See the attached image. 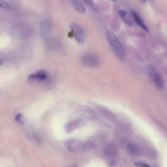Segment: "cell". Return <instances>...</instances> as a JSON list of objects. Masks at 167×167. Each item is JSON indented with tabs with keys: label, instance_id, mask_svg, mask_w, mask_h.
I'll return each mask as SVG.
<instances>
[{
	"label": "cell",
	"instance_id": "1",
	"mask_svg": "<svg viewBox=\"0 0 167 167\" xmlns=\"http://www.w3.org/2000/svg\"><path fill=\"white\" fill-rule=\"evenodd\" d=\"M107 37L114 54L120 60L123 61L125 58V52L119 39L113 32L110 31H107Z\"/></svg>",
	"mask_w": 167,
	"mask_h": 167
},
{
	"label": "cell",
	"instance_id": "2",
	"mask_svg": "<svg viewBox=\"0 0 167 167\" xmlns=\"http://www.w3.org/2000/svg\"><path fill=\"white\" fill-rule=\"evenodd\" d=\"M65 147L71 152L81 154L87 151L90 146L88 143L84 141L77 140V139H70L66 141Z\"/></svg>",
	"mask_w": 167,
	"mask_h": 167
},
{
	"label": "cell",
	"instance_id": "3",
	"mask_svg": "<svg viewBox=\"0 0 167 167\" xmlns=\"http://www.w3.org/2000/svg\"><path fill=\"white\" fill-rule=\"evenodd\" d=\"M104 157L108 160L109 163L115 164V159L118 155V149L114 143H110L104 151Z\"/></svg>",
	"mask_w": 167,
	"mask_h": 167
},
{
	"label": "cell",
	"instance_id": "4",
	"mask_svg": "<svg viewBox=\"0 0 167 167\" xmlns=\"http://www.w3.org/2000/svg\"><path fill=\"white\" fill-rule=\"evenodd\" d=\"M81 61L83 65L88 68H95L99 65V58L95 55L92 54L84 55Z\"/></svg>",
	"mask_w": 167,
	"mask_h": 167
},
{
	"label": "cell",
	"instance_id": "5",
	"mask_svg": "<svg viewBox=\"0 0 167 167\" xmlns=\"http://www.w3.org/2000/svg\"><path fill=\"white\" fill-rule=\"evenodd\" d=\"M71 30L72 31L75 40L80 44H82L84 41V33L82 27L75 23H73L70 26Z\"/></svg>",
	"mask_w": 167,
	"mask_h": 167
},
{
	"label": "cell",
	"instance_id": "6",
	"mask_svg": "<svg viewBox=\"0 0 167 167\" xmlns=\"http://www.w3.org/2000/svg\"><path fill=\"white\" fill-rule=\"evenodd\" d=\"M149 76L152 82L158 88H162L164 86V80L161 75L155 69H150L149 70Z\"/></svg>",
	"mask_w": 167,
	"mask_h": 167
},
{
	"label": "cell",
	"instance_id": "7",
	"mask_svg": "<svg viewBox=\"0 0 167 167\" xmlns=\"http://www.w3.org/2000/svg\"><path fill=\"white\" fill-rule=\"evenodd\" d=\"M47 77L48 74L45 71H39L30 74L27 78V81L30 83H39L45 81Z\"/></svg>",
	"mask_w": 167,
	"mask_h": 167
},
{
	"label": "cell",
	"instance_id": "8",
	"mask_svg": "<svg viewBox=\"0 0 167 167\" xmlns=\"http://www.w3.org/2000/svg\"><path fill=\"white\" fill-rule=\"evenodd\" d=\"M132 15H133V19L135 20V22L136 23V24L140 26L141 28L143 29L144 30L148 31V27H147V26H146L144 22L143 21V20L142 19V18L140 16H139L138 14L135 11H133V12H132Z\"/></svg>",
	"mask_w": 167,
	"mask_h": 167
},
{
	"label": "cell",
	"instance_id": "9",
	"mask_svg": "<svg viewBox=\"0 0 167 167\" xmlns=\"http://www.w3.org/2000/svg\"><path fill=\"white\" fill-rule=\"evenodd\" d=\"M80 125H81V122L80 120H76L66 124L65 129L67 133H71V132L79 127Z\"/></svg>",
	"mask_w": 167,
	"mask_h": 167
},
{
	"label": "cell",
	"instance_id": "10",
	"mask_svg": "<svg viewBox=\"0 0 167 167\" xmlns=\"http://www.w3.org/2000/svg\"><path fill=\"white\" fill-rule=\"evenodd\" d=\"M74 9L82 15H84L86 12V8L81 2V0H71Z\"/></svg>",
	"mask_w": 167,
	"mask_h": 167
},
{
	"label": "cell",
	"instance_id": "11",
	"mask_svg": "<svg viewBox=\"0 0 167 167\" xmlns=\"http://www.w3.org/2000/svg\"><path fill=\"white\" fill-rule=\"evenodd\" d=\"M127 150L131 155H138L139 153L138 146L134 142H129L127 144Z\"/></svg>",
	"mask_w": 167,
	"mask_h": 167
},
{
	"label": "cell",
	"instance_id": "12",
	"mask_svg": "<svg viewBox=\"0 0 167 167\" xmlns=\"http://www.w3.org/2000/svg\"><path fill=\"white\" fill-rule=\"evenodd\" d=\"M41 30L42 33L45 36H48L52 32V26L51 23L48 22V20L45 21V22L41 25Z\"/></svg>",
	"mask_w": 167,
	"mask_h": 167
},
{
	"label": "cell",
	"instance_id": "13",
	"mask_svg": "<svg viewBox=\"0 0 167 167\" xmlns=\"http://www.w3.org/2000/svg\"><path fill=\"white\" fill-rule=\"evenodd\" d=\"M120 15L125 24H127V25H131L132 22L131 21V19L129 18V17L127 15V12H125L124 11H121L120 12Z\"/></svg>",
	"mask_w": 167,
	"mask_h": 167
},
{
	"label": "cell",
	"instance_id": "14",
	"mask_svg": "<svg viewBox=\"0 0 167 167\" xmlns=\"http://www.w3.org/2000/svg\"><path fill=\"white\" fill-rule=\"evenodd\" d=\"M82 1L84 2L88 6H89L90 8H91L93 11H94L96 12H98V9H97V7L95 3L93 0H82Z\"/></svg>",
	"mask_w": 167,
	"mask_h": 167
},
{
	"label": "cell",
	"instance_id": "15",
	"mask_svg": "<svg viewBox=\"0 0 167 167\" xmlns=\"http://www.w3.org/2000/svg\"><path fill=\"white\" fill-rule=\"evenodd\" d=\"M1 7L5 9H10V5L6 1H4V0H1Z\"/></svg>",
	"mask_w": 167,
	"mask_h": 167
},
{
	"label": "cell",
	"instance_id": "16",
	"mask_svg": "<svg viewBox=\"0 0 167 167\" xmlns=\"http://www.w3.org/2000/svg\"><path fill=\"white\" fill-rule=\"evenodd\" d=\"M136 166H138L139 167H151L150 165H148V164L144 163L143 162H137L135 164Z\"/></svg>",
	"mask_w": 167,
	"mask_h": 167
},
{
	"label": "cell",
	"instance_id": "17",
	"mask_svg": "<svg viewBox=\"0 0 167 167\" xmlns=\"http://www.w3.org/2000/svg\"><path fill=\"white\" fill-rule=\"evenodd\" d=\"M141 1H142V3H146V2L147 1V0H141Z\"/></svg>",
	"mask_w": 167,
	"mask_h": 167
},
{
	"label": "cell",
	"instance_id": "18",
	"mask_svg": "<svg viewBox=\"0 0 167 167\" xmlns=\"http://www.w3.org/2000/svg\"><path fill=\"white\" fill-rule=\"evenodd\" d=\"M67 167H77L76 166H67Z\"/></svg>",
	"mask_w": 167,
	"mask_h": 167
},
{
	"label": "cell",
	"instance_id": "19",
	"mask_svg": "<svg viewBox=\"0 0 167 167\" xmlns=\"http://www.w3.org/2000/svg\"><path fill=\"white\" fill-rule=\"evenodd\" d=\"M111 1L113 2H116V0H111Z\"/></svg>",
	"mask_w": 167,
	"mask_h": 167
}]
</instances>
